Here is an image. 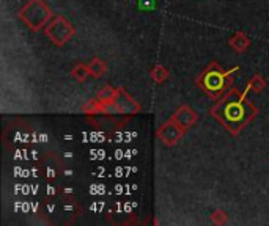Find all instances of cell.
Wrapping results in <instances>:
<instances>
[{
    "instance_id": "30bf717a",
    "label": "cell",
    "mask_w": 269,
    "mask_h": 226,
    "mask_svg": "<svg viewBox=\"0 0 269 226\" xmlns=\"http://www.w3.org/2000/svg\"><path fill=\"white\" fill-rule=\"evenodd\" d=\"M249 38H247L246 35L242 33H236L230 38V44L234 50H238V52H242L247 46H249Z\"/></svg>"
},
{
    "instance_id": "9c48e42d",
    "label": "cell",
    "mask_w": 269,
    "mask_h": 226,
    "mask_svg": "<svg viewBox=\"0 0 269 226\" xmlns=\"http://www.w3.org/2000/svg\"><path fill=\"white\" fill-rule=\"evenodd\" d=\"M88 69H90V74L93 75V77L98 79V77H101V75L107 71V64L101 58H93L90 61V64H88Z\"/></svg>"
},
{
    "instance_id": "3957f363",
    "label": "cell",
    "mask_w": 269,
    "mask_h": 226,
    "mask_svg": "<svg viewBox=\"0 0 269 226\" xmlns=\"http://www.w3.org/2000/svg\"><path fill=\"white\" fill-rule=\"evenodd\" d=\"M112 104H114L115 112L122 113V115H134L140 110V105H138L123 88L116 90V94H115Z\"/></svg>"
},
{
    "instance_id": "9a60e30c",
    "label": "cell",
    "mask_w": 269,
    "mask_h": 226,
    "mask_svg": "<svg viewBox=\"0 0 269 226\" xmlns=\"http://www.w3.org/2000/svg\"><path fill=\"white\" fill-rule=\"evenodd\" d=\"M242 98H244V96L240 94L236 90H230L227 94H225L224 102H242Z\"/></svg>"
},
{
    "instance_id": "6da1fadb",
    "label": "cell",
    "mask_w": 269,
    "mask_h": 226,
    "mask_svg": "<svg viewBox=\"0 0 269 226\" xmlns=\"http://www.w3.org/2000/svg\"><path fill=\"white\" fill-rule=\"evenodd\" d=\"M50 8L42 0H28L20 9V19L22 22L34 31H38L50 20Z\"/></svg>"
},
{
    "instance_id": "ba28073f",
    "label": "cell",
    "mask_w": 269,
    "mask_h": 226,
    "mask_svg": "<svg viewBox=\"0 0 269 226\" xmlns=\"http://www.w3.org/2000/svg\"><path fill=\"white\" fill-rule=\"evenodd\" d=\"M82 110H84L85 113H88V115H93V113L109 115V112H107V104L101 102L100 99H98V101H90L88 104H85Z\"/></svg>"
},
{
    "instance_id": "8fae6325",
    "label": "cell",
    "mask_w": 269,
    "mask_h": 226,
    "mask_svg": "<svg viewBox=\"0 0 269 226\" xmlns=\"http://www.w3.org/2000/svg\"><path fill=\"white\" fill-rule=\"evenodd\" d=\"M71 75L78 82H84V80H87V77H88V75H92V74H90V69H88L87 64H76L74 69H72V72H71Z\"/></svg>"
},
{
    "instance_id": "5bb4252c",
    "label": "cell",
    "mask_w": 269,
    "mask_h": 226,
    "mask_svg": "<svg viewBox=\"0 0 269 226\" xmlns=\"http://www.w3.org/2000/svg\"><path fill=\"white\" fill-rule=\"evenodd\" d=\"M264 87H266V82H264V79L262 77V75H255V77L249 83V88H252L255 93H260Z\"/></svg>"
},
{
    "instance_id": "5b68a950",
    "label": "cell",
    "mask_w": 269,
    "mask_h": 226,
    "mask_svg": "<svg viewBox=\"0 0 269 226\" xmlns=\"http://www.w3.org/2000/svg\"><path fill=\"white\" fill-rule=\"evenodd\" d=\"M182 129L174 121V120H170V121H167L166 124H162L159 129H158V137H159V140L162 142L164 145H167V146H174V145H176V142L178 140L182 137Z\"/></svg>"
},
{
    "instance_id": "277c9868",
    "label": "cell",
    "mask_w": 269,
    "mask_h": 226,
    "mask_svg": "<svg viewBox=\"0 0 269 226\" xmlns=\"http://www.w3.org/2000/svg\"><path fill=\"white\" fill-rule=\"evenodd\" d=\"M219 109L224 112V115L227 116V120H225L224 123L225 124H233V123H240L241 126L249 120V118H244L246 113V109L242 107V102H220L219 105Z\"/></svg>"
},
{
    "instance_id": "2e32d148",
    "label": "cell",
    "mask_w": 269,
    "mask_h": 226,
    "mask_svg": "<svg viewBox=\"0 0 269 226\" xmlns=\"http://www.w3.org/2000/svg\"><path fill=\"white\" fill-rule=\"evenodd\" d=\"M211 220L216 223V225H224L225 222L228 220V217H227V214H225L224 211H216L212 214V217H211Z\"/></svg>"
},
{
    "instance_id": "7a4b0ae2",
    "label": "cell",
    "mask_w": 269,
    "mask_h": 226,
    "mask_svg": "<svg viewBox=\"0 0 269 226\" xmlns=\"http://www.w3.org/2000/svg\"><path fill=\"white\" fill-rule=\"evenodd\" d=\"M46 36L57 46H63L71 39V36L76 33L74 27L68 22L63 16H56L46 25Z\"/></svg>"
},
{
    "instance_id": "8992f818",
    "label": "cell",
    "mask_w": 269,
    "mask_h": 226,
    "mask_svg": "<svg viewBox=\"0 0 269 226\" xmlns=\"http://www.w3.org/2000/svg\"><path fill=\"white\" fill-rule=\"evenodd\" d=\"M224 74L220 72L219 66L216 63H212L211 66L206 69V72L203 74V85L208 91H218L224 87Z\"/></svg>"
},
{
    "instance_id": "52a82bcc",
    "label": "cell",
    "mask_w": 269,
    "mask_h": 226,
    "mask_svg": "<svg viewBox=\"0 0 269 226\" xmlns=\"http://www.w3.org/2000/svg\"><path fill=\"white\" fill-rule=\"evenodd\" d=\"M172 120H174L182 129V131H186L188 127H190L194 123L197 121V113L194 112L190 107L182 105V107H180V109L174 113Z\"/></svg>"
},
{
    "instance_id": "7c38bea8",
    "label": "cell",
    "mask_w": 269,
    "mask_h": 226,
    "mask_svg": "<svg viewBox=\"0 0 269 226\" xmlns=\"http://www.w3.org/2000/svg\"><path fill=\"white\" fill-rule=\"evenodd\" d=\"M150 74H152V79H153L156 83H162V82L167 80V77H168V71H167L164 66H160V64L154 66Z\"/></svg>"
},
{
    "instance_id": "e0dca14e",
    "label": "cell",
    "mask_w": 269,
    "mask_h": 226,
    "mask_svg": "<svg viewBox=\"0 0 269 226\" xmlns=\"http://www.w3.org/2000/svg\"><path fill=\"white\" fill-rule=\"evenodd\" d=\"M138 8L152 9V8H154V0H138Z\"/></svg>"
},
{
    "instance_id": "4fadbf2b",
    "label": "cell",
    "mask_w": 269,
    "mask_h": 226,
    "mask_svg": "<svg viewBox=\"0 0 269 226\" xmlns=\"http://www.w3.org/2000/svg\"><path fill=\"white\" fill-rule=\"evenodd\" d=\"M116 90H114L112 87H104L100 93H98V99L104 104H110L115 98Z\"/></svg>"
}]
</instances>
